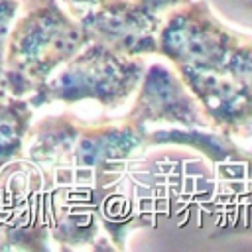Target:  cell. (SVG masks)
Here are the masks:
<instances>
[{"mask_svg": "<svg viewBox=\"0 0 252 252\" xmlns=\"http://www.w3.org/2000/svg\"><path fill=\"white\" fill-rule=\"evenodd\" d=\"M175 73L193 93L211 128L226 136L252 132V75H230L177 67Z\"/></svg>", "mask_w": 252, "mask_h": 252, "instance_id": "cell-7", "label": "cell"}, {"mask_svg": "<svg viewBox=\"0 0 252 252\" xmlns=\"http://www.w3.org/2000/svg\"><path fill=\"white\" fill-rule=\"evenodd\" d=\"M144 71L142 55L130 57L91 39L26 98L33 108L51 102L94 100L102 108L114 110L134 94Z\"/></svg>", "mask_w": 252, "mask_h": 252, "instance_id": "cell-2", "label": "cell"}, {"mask_svg": "<svg viewBox=\"0 0 252 252\" xmlns=\"http://www.w3.org/2000/svg\"><path fill=\"white\" fill-rule=\"evenodd\" d=\"M91 41L59 0H20L4 57L8 96L26 98Z\"/></svg>", "mask_w": 252, "mask_h": 252, "instance_id": "cell-1", "label": "cell"}, {"mask_svg": "<svg viewBox=\"0 0 252 252\" xmlns=\"http://www.w3.org/2000/svg\"><path fill=\"white\" fill-rule=\"evenodd\" d=\"M93 41L138 57L158 53L161 20L150 16L136 0H61Z\"/></svg>", "mask_w": 252, "mask_h": 252, "instance_id": "cell-4", "label": "cell"}, {"mask_svg": "<svg viewBox=\"0 0 252 252\" xmlns=\"http://www.w3.org/2000/svg\"><path fill=\"white\" fill-rule=\"evenodd\" d=\"M20 0H0V100L8 96L6 85H4V57H6V43L8 35L14 24V18L18 14Z\"/></svg>", "mask_w": 252, "mask_h": 252, "instance_id": "cell-9", "label": "cell"}, {"mask_svg": "<svg viewBox=\"0 0 252 252\" xmlns=\"http://www.w3.org/2000/svg\"><path fill=\"white\" fill-rule=\"evenodd\" d=\"M226 73L230 75H252V39L244 37V41L232 51L228 59Z\"/></svg>", "mask_w": 252, "mask_h": 252, "instance_id": "cell-10", "label": "cell"}, {"mask_svg": "<svg viewBox=\"0 0 252 252\" xmlns=\"http://www.w3.org/2000/svg\"><path fill=\"white\" fill-rule=\"evenodd\" d=\"M244 35L228 30L205 0H191L173 8L158 32V55L177 67L226 73L232 51Z\"/></svg>", "mask_w": 252, "mask_h": 252, "instance_id": "cell-3", "label": "cell"}, {"mask_svg": "<svg viewBox=\"0 0 252 252\" xmlns=\"http://www.w3.org/2000/svg\"><path fill=\"white\" fill-rule=\"evenodd\" d=\"M150 16H154V18H158V20H163V16L167 14V12H171L173 8H177V6H183V4H187V2H191V0H136Z\"/></svg>", "mask_w": 252, "mask_h": 252, "instance_id": "cell-11", "label": "cell"}, {"mask_svg": "<svg viewBox=\"0 0 252 252\" xmlns=\"http://www.w3.org/2000/svg\"><path fill=\"white\" fill-rule=\"evenodd\" d=\"M146 128L122 120L87 124L81 120L69 167L75 177H87L94 189H108L116 183L126 163L144 150Z\"/></svg>", "mask_w": 252, "mask_h": 252, "instance_id": "cell-5", "label": "cell"}, {"mask_svg": "<svg viewBox=\"0 0 252 252\" xmlns=\"http://www.w3.org/2000/svg\"><path fill=\"white\" fill-rule=\"evenodd\" d=\"M138 96L126 118L142 128L175 126V128H211L201 104L181 81V77L163 63L146 67L138 85Z\"/></svg>", "mask_w": 252, "mask_h": 252, "instance_id": "cell-6", "label": "cell"}, {"mask_svg": "<svg viewBox=\"0 0 252 252\" xmlns=\"http://www.w3.org/2000/svg\"><path fill=\"white\" fill-rule=\"evenodd\" d=\"M33 106L28 98L6 96L0 100V173L24 156L26 134L32 124Z\"/></svg>", "mask_w": 252, "mask_h": 252, "instance_id": "cell-8", "label": "cell"}]
</instances>
